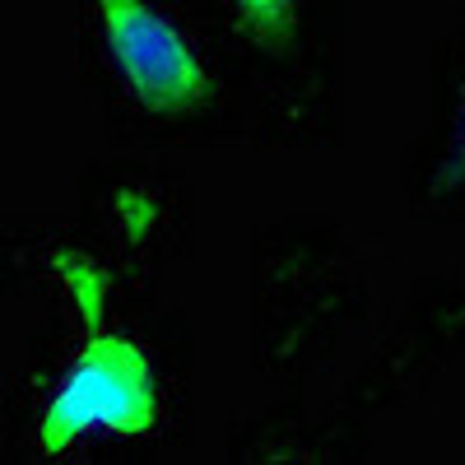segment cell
Instances as JSON below:
<instances>
[{"mask_svg": "<svg viewBox=\"0 0 465 465\" xmlns=\"http://www.w3.org/2000/svg\"><path fill=\"white\" fill-rule=\"evenodd\" d=\"M52 265L84 317V344L74 354L65 381L47 401L43 419H37V447L47 456H61L84 433H122L140 438L159 423V377H153L149 354L112 326L107 317V280L103 270L80 256V252H56Z\"/></svg>", "mask_w": 465, "mask_h": 465, "instance_id": "6da1fadb", "label": "cell"}, {"mask_svg": "<svg viewBox=\"0 0 465 465\" xmlns=\"http://www.w3.org/2000/svg\"><path fill=\"white\" fill-rule=\"evenodd\" d=\"M103 37L122 65V80L149 112H196L210 98V74L196 47L144 0H98Z\"/></svg>", "mask_w": 465, "mask_h": 465, "instance_id": "7a4b0ae2", "label": "cell"}, {"mask_svg": "<svg viewBox=\"0 0 465 465\" xmlns=\"http://www.w3.org/2000/svg\"><path fill=\"white\" fill-rule=\"evenodd\" d=\"M242 33L265 52H284L298 28V0H232Z\"/></svg>", "mask_w": 465, "mask_h": 465, "instance_id": "3957f363", "label": "cell"}, {"mask_svg": "<svg viewBox=\"0 0 465 465\" xmlns=\"http://www.w3.org/2000/svg\"><path fill=\"white\" fill-rule=\"evenodd\" d=\"M460 159H465V131H460Z\"/></svg>", "mask_w": 465, "mask_h": 465, "instance_id": "277c9868", "label": "cell"}]
</instances>
